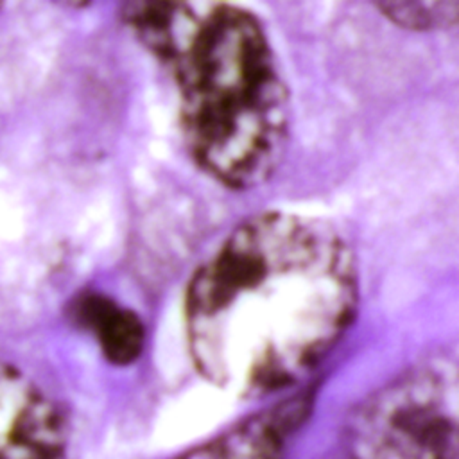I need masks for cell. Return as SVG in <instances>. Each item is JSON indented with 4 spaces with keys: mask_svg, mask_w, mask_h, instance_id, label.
I'll list each match as a JSON object with an SVG mask.
<instances>
[{
    "mask_svg": "<svg viewBox=\"0 0 459 459\" xmlns=\"http://www.w3.org/2000/svg\"><path fill=\"white\" fill-rule=\"evenodd\" d=\"M310 405L308 393L294 394L172 459H283L308 418Z\"/></svg>",
    "mask_w": 459,
    "mask_h": 459,
    "instance_id": "5",
    "label": "cell"
},
{
    "mask_svg": "<svg viewBox=\"0 0 459 459\" xmlns=\"http://www.w3.org/2000/svg\"><path fill=\"white\" fill-rule=\"evenodd\" d=\"M359 301L353 253L326 221L264 212L195 269L185 294L192 360L208 382L255 398L303 380Z\"/></svg>",
    "mask_w": 459,
    "mask_h": 459,
    "instance_id": "1",
    "label": "cell"
},
{
    "mask_svg": "<svg viewBox=\"0 0 459 459\" xmlns=\"http://www.w3.org/2000/svg\"><path fill=\"white\" fill-rule=\"evenodd\" d=\"M342 459H459L455 360H421L364 398L346 420Z\"/></svg>",
    "mask_w": 459,
    "mask_h": 459,
    "instance_id": "3",
    "label": "cell"
},
{
    "mask_svg": "<svg viewBox=\"0 0 459 459\" xmlns=\"http://www.w3.org/2000/svg\"><path fill=\"white\" fill-rule=\"evenodd\" d=\"M122 16L178 86L192 160L228 188L265 183L289 142L290 100L260 20L203 0L129 2Z\"/></svg>",
    "mask_w": 459,
    "mask_h": 459,
    "instance_id": "2",
    "label": "cell"
},
{
    "mask_svg": "<svg viewBox=\"0 0 459 459\" xmlns=\"http://www.w3.org/2000/svg\"><path fill=\"white\" fill-rule=\"evenodd\" d=\"M378 9L396 25L411 30H437L454 27L459 2H384Z\"/></svg>",
    "mask_w": 459,
    "mask_h": 459,
    "instance_id": "7",
    "label": "cell"
},
{
    "mask_svg": "<svg viewBox=\"0 0 459 459\" xmlns=\"http://www.w3.org/2000/svg\"><path fill=\"white\" fill-rule=\"evenodd\" d=\"M68 427L56 402L0 360V459H65Z\"/></svg>",
    "mask_w": 459,
    "mask_h": 459,
    "instance_id": "4",
    "label": "cell"
},
{
    "mask_svg": "<svg viewBox=\"0 0 459 459\" xmlns=\"http://www.w3.org/2000/svg\"><path fill=\"white\" fill-rule=\"evenodd\" d=\"M74 316L95 335L109 362L126 366L140 357L145 328L133 310L102 294H86L75 303Z\"/></svg>",
    "mask_w": 459,
    "mask_h": 459,
    "instance_id": "6",
    "label": "cell"
}]
</instances>
